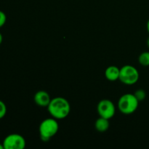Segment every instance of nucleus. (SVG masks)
I'll list each match as a JSON object with an SVG mask.
<instances>
[{
	"instance_id": "nucleus-1",
	"label": "nucleus",
	"mask_w": 149,
	"mask_h": 149,
	"mask_svg": "<svg viewBox=\"0 0 149 149\" xmlns=\"http://www.w3.org/2000/svg\"><path fill=\"white\" fill-rule=\"evenodd\" d=\"M49 114L56 119L66 118L71 111V105L66 99L62 97H57L51 99L47 106Z\"/></svg>"
},
{
	"instance_id": "nucleus-2",
	"label": "nucleus",
	"mask_w": 149,
	"mask_h": 149,
	"mask_svg": "<svg viewBox=\"0 0 149 149\" xmlns=\"http://www.w3.org/2000/svg\"><path fill=\"white\" fill-rule=\"evenodd\" d=\"M59 125L55 118H48L41 122L39 127L40 138L45 142L49 141L58 132Z\"/></svg>"
},
{
	"instance_id": "nucleus-3",
	"label": "nucleus",
	"mask_w": 149,
	"mask_h": 149,
	"mask_svg": "<svg viewBox=\"0 0 149 149\" xmlns=\"http://www.w3.org/2000/svg\"><path fill=\"white\" fill-rule=\"evenodd\" d=\"M139 101L134 94H125L122 95L118 101L119 111L126 115L132 114L137 110Z\"/></svg>"
},
{
	"instance_id": "nucleus-4",
	"label": "nucleus",
	"mask_w": 149,
	"mask_h": 149,
	"mask_svg": "<svg viewBox=\"0 0 149 149\" xmlns=\"http://www.w3.org/2000/svg\"><path fill=\"white\" fill-rule=\"evenodd\" d=\"M139 72L135 67L130 65H124L120 68L119 80L127 85H132L139 79Z\"/></svg>"
},
{
	"instance_id": "nucleus-5",
	"label": "nucleus",
	"mask_w": 149,
	"mask_h": 149,
	"mask_svg": "<svg viewBox=\"0 0 149 149\" xmlns=\"http://www.w3.org/2000/svg\"><path fill=\"white\" fill-rule=\"evenodd\" d=\"M4 149H23L26 147V140L19 134H10L2 143Z\"/></svg>"
},
{
	"instance_id": "nucleus-6",
	"label": "nucleus",
	"mask_w": 149,
	"mask_h": 149,
	"mask_svg": "<svg viewBox=\"0 0 149 149\" xmlns=\"http://www.w3.org/2000/svg\"><path fill=\"white\" fill-rule=\"evenodd\" d=\"M97 110L100 116L110 119L114 116L116 108L111 100L103 99L100 100L97 104Z\"/></svg>"
},
{
	"instance_id": "nucleus-7",
	"label": "nucleus",
	"mask_w": 149,
	"mask_h": 149,
	"mask_svg": "<svg viewBox=\"0 0 149 149\" xmlns=\"http://www.w3.org/2000/svg\"><path fill=\"white\" fill-rule=\"evenodd\" d=\"M35 103L41 107H47L50 103L51 98L47 92L45 90H39L36 92L33 97Z\"/></svg>"
},
{
	"instance_id": "nucleus-8",
	"label": "nucleus",
	"mask_w": 149,
	"mask_h": 149,
	"mask_svg": "<svg viewBox=\"0 0 149 149\" xmlns=\"http://www.w3.org/2000/svg\"><path fill=\"white\" fill-rule=\"evenodd\" d=\"M120 69L115 65H110L105 71L106 78L110 81H115L119 79Z\"/></svg>"
},
{
	"instance_id": "nucleus-9",
	"label": "nucleus",
	"mask_w": 149,
	"mask_h": 149,
	"mask_svg": "<svg viewBox=\"0 0 149 149\" xmlns=\"http://www.w3.org/2000/svg\"><path fill=\"white\" fill-rule=\"evenodd\" d=\"M95 129L97 132H106V131L109 130V127H110L109 119L100 116V117L95 121Z\"/></svg>"
},
{
	"instance_id": "nucleus-10",
	"label": "nucleus",
	"mask_w": 149,
	"mask_h": 149,
	"mask_svg": "<svg viewBox=\"0 0 149 149\" xmlns=\"http://www.w3.org/2000/svg\"><path fill=\"white\" fill-rule=\"evenodd\" d=\"M138 62L143 66L149 65V52H143L138 57Z\"/></svg>"
},
{
	"instance_id": "nucleus-11",
	"label": "nucleus",
	"mask_w": 149,
	"mask_h": 149,
	"mask_svg": "<svg viewBox=\"0 0 149 149\" xmlns=\"http://www.w3.org/2000/svg\"><path fill=\"white\" fill-rule=\"evenodd\" d=\"M135 96L136 97V98L138 99V101H142L146 97V93L145 90H142V89H140V90H138L135 93H134Z\"/></svg>"
},
{
	"instance_id": "nucleus-12",
	"label": "nucleus",
	"mask_w": 149,
	"mask_h": 149,
	"mask_svg": "<svg viewBox=\"0 0 149 149\" xmlns=\"http://www.w3.org/2000/svg\"><path fill=\"white\" fill-rule=\"evenodd\" d=\"M7 113V106L3 101L0 100V119L4 117Z\"/></svg>"
},
{
	"instance_id": "nucleus-13",
	"label": "nucleus",
	"mask_w": 149,
	"mask_h": 149,
	"mask_svg": "<svg viewBox=\"0 0 149 149\" xmlns=\"http://www.w3.org/2000/svg\"><path fill=\"white\" fill-rule=\"evenodd\" d=\"M6 20H7V16L5 13L0 10V28H1L5 24Z\"/></svg>"
},
{
	"instance_id": "nucleus-14",
	"label": "nucleus",
	"mask_w": 149,
	"mask_h": 149,
	"mask_svg": "<svg viewBox=\"0 0 149 149\" xmlns=\"http://www.w3.org/2000/svg\"><path fill=\"white\" fill-rule=\"evenodd\" d=\"M2 41H3V36H2V35H1V33H0V45L1 44Z\"/></svg>"
},
{
	"instance_id": "nucleus-15",
	"label": "nucleus",
	"mask_w": 149,
	"mask_h": 149,
	"mask_svg": "<svg viewBox=\"0 0 149 149\" xmlns=\"http://www.w3.org/2000/svg\"><path fill=\"white\" fill-rule=\"evenodd\" d=\"M147 30H148V32L149 33V20H148V23H147Z\"/></svg>"
},
{
	"instance_id": "nucleus-16",
	"label": "nucleus",
	"mask_w": 149,
	"mask_h": 149,
	"mask_svg": "<svg viewBox=\"0 0 149 149\" xmlns=\"http://www.w3.org/2000/svg\"><path fill=\"white\" fill-rule=\"evenodd\" d=\"M0 149H4V146H3V144L0 143Z\"/></svg>"
},
{
	"instance_id": "nucleus-17",
	"label": "nucleus",
	"mask_w": 149,
	"mask_h": 149,
	"mask_svg": "<svg viewBox=\"0 0 149 149\" xmlns=\"http://www.w3.org/2000/svg\"><path fill=\"white\" fill-rule=\"evenodd\" d=\"M147 45H148V47L149 48V38L148 39V41H147Z\"/></svg>"
}]
</instances>
